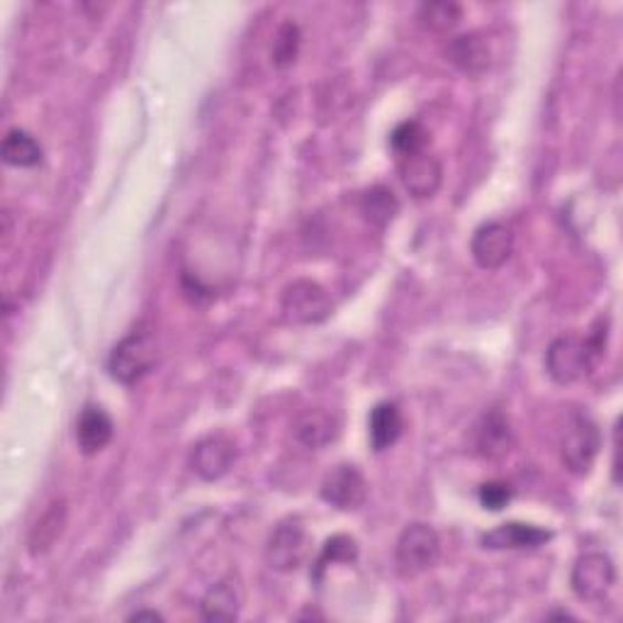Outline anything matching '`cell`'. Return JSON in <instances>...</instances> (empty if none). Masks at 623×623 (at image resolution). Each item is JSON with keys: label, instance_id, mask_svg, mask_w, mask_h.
<instances>
[{"label": "cell", "instance_id": "6da1fadb", "mask_svg": "<svg viewBox=\"0 0 623 623\" xmlns=\"http://www.w3.org/2000/svg\"><path fill=\"white\" fill-rule=\"evenodd\" d=\"M599 449H602V431L587 411H574L560 441L562 463L572 475H587L592 470Z\"/></svg>", "mask_w": 623, "mask_h": 623}, {"label": "cell", "instance_id": "7a4b0ae2", "mask_svg": "<svg viewBox=\"0 0 623 623\" xmlns=\"http://www.w3.org/2000/svg\"><path fill=\"white\" fill-rule=\"evenodd\" d=\"M157 366V344L149 332L127 334L112 348L108 358V370L112 380L122 385H137Z\"/></svg>", "mask_w": 623, "mask_h": 623}, {"label": "cell", "instance_id": "3957f363", "mask_svg": "<svg viewBox=\"0 0 623 623\" xmlns=\"http://www.w3.org/2000/svg\"><path fill=\"white\" fill-rule=\"evenodd\" d=\"M308 556H310V536L308 528H304L298 516L283 519L273 528V534L268 536L264 558L270 570L296 572L300 566H304Z\"/></svg>", "mask_w": 623, "mask_h": 623}, {"label": "cell", "instance_id": "277c9868", "mask_svg": "<svg viewBox=\"0 0 623 623\" xmlns=\"http://www.w3.org/2000/svg\"><path fill=\"white\" fill-rule=\"evenodd\" d=\"M597 354L587 339L560 336L546 351V370L558 385H572L582 380L597 366Z\"/></svg>", "mask_w": 623, "mask_h": 623}, {"label": "cell", "instance_id": "5b68a950", "mask_svg": "<svg viewBox=\"0 0 623 623\" xmlns=\"http://www.w3.org/2000/svg\"><path fill=\"white\" fill-rule=\"evenodd\" d=\"M572 592L587 604H602L616 584V566L606 552H584L570 574Z\"/></svg>", "mask_w": 623, "mask_h": 623}, {"label": "cell", "instance_id": "8992f818", "mask_svg": "<svg viewBox=\"0 0 623 623\" xmlns=\"http://www.w3.org/2000/svg\"><path fill=\"white\" fill-rule=\"evenodd\" d=\"M280 308L286 316L296 324H320L332 314V298L324 286L310 278H298L286 286L280 296Z\"/></svg>", "mask_w": 623, "mask_h": 623}, {"label": "cell", "instance_id": "52a82bcc", "mask_svg": "<svg viewBox=\"0 0 623 623\" xmlns=\"http://www.w3.org/2000/svg\"><path fill=\"white\" fill-rule=\"evenodd\" d=\"M441 538L429 524H409L397 538L395 558L405 574H419L437 566Z\"/></svg>", "mask_w": 623, "mask_h": 623}, {"label": "cell", "instance_id": "ba28073f", "mask_svg": "<svg viewBox=\"0 0 623 623\" xmlns=\"http://www.w3.org/2000/svg\"><path fill=\"white\" fill-rule=\"evenodd\" d=\"M320 495L341 512H356L368 500V482L356 465L341 463L326 473Z\"/></svg>", "mask_w": 623, "mask_h": 623}, {"label": "cell", "instance_id": "9c48e42d", "mask_svg": "<svg viewBox=\"0 0 623 623\" xmlns=\"http://www.w3.org/2000/svg\"><path fill=\"white\" fill-rule=\"evenodd\" d=\"M234 461H237V445H234L232 439L222 437V433L197 441L191 453L193 473L205 482H215L219 477H225L232 470Z\"/></svg>", "mask_w": 623, "mask_h": 623}, {"label": "cell", "instance_id": "30bf717a", "mask_svg": "<svg viewBox=\"0 0 623 623\" xmlns=\"http://www.w3.org/2000/svg\"><path fill=\"white\" fill-rule=\"evenodd\" d=\"M470 254H473V261L482 270L502 268L514 254L512 229L507 225H500V222H487V225H482L473 234V241H470Z\"/></svg>", "mask_w": 623, "mask_h": 623}, {"label": "cell", "instance_id": "8fae6325", "mask_svg": "<svg viewBox=\"0 0 623 623\" xmlns=\"http://www.w3.org/2000/svg\"><path fill=\"white\" fill-rule=\"evenodd\" d=\"M441 175L443 171L439 159L431 157L427 149L419 151V154L399 159V179H402L407 193L417 200H425L437 193Z\"/></svg>", "mask_w": 623, "mask_h": 623}, {"label": "cell", "instance_id": "7c38bea8", "mask_svg": "<svg viewBox=\"0 0 623 623\" xmlns=\"http://www.w3.org/2000/svg\"><path fill=\"white\" fill-rule=\"evenodd\" d=\"M514 445V431L502 409H490L482 415L475 427V449L487 461L504 458Z\"/></svg>", "mask_w": 623, "mask_h": 623}, {"label": "cell", "instance_id": "4fadbf2b", "mask_svg": "<svg viewBox=\"0 0 623 623\" xmlns=\"http://www.w3.org/2000/svg\"><path fill=\"white\" fill-rule=\"evenodd\" d=\"M445 56H449V62L455 68H461L463 74L470 76L485 74L492 64L490 42L482 32H468L451 40L449 46H445Z\"/></svg>", "mask_w": 623, "mask_h": 623}, {"label": "cell", "instance_id": "5bb4252c", "mask_svg": "<svg viewBox=\"0 0 623 623\" xmlns=\"http://www.w3.org/2000/svg\"><path fill=\"white\" fill-rule=\"evenodd\" d=\"M552 538L550 531L534 524H519V522H509V524H502L497 528H492V531L482 534L480 544L482 548H490V550H519V548H538L548 544Z\"/></svg>", "mask_w": 623, "mask_h": 623}, {"label": "cell", "instance_id": "9a60e30c", "mask_svg": "<svg viewBox=\"0 0 623 623\" xmlns=\"http://www.w3.org/2000/svg\"><path fill=\"white\" fill-rule=\"evenodd\" d=\"M112 433H115V425L108 411L98 405H86L76 425L78 449L86 455H96L112 441Z\"/></svg>", "mask_w": 623, "mask_h": 623}, {"label": "cell", "instance_id": "2e32d148", "mask_svg": "<svg viewBox=\"0 0 623 623\" xmlns=\"http://www.w3.org/2000/svg\"><path fill=\"white\" fill-rule=\"evenodd\" d=\"M244 604V594L237 580H219L207 590V594L200 602V614L205 621H232L239 616Z\"/></svg>", "mask_w": 623, "mask_h": 623}, {"label": "cell", "instance_id": "e0dca14e", "mask_svg": "<svg viewBox=\"0 0 623 623\" xmlns=\"http://www.w3.org/2000/svg\"><path fill=\"white\" fill-rule=\"evenodd\" d=\"M402 429H405L402 411H399L395 402H380L373 407L368 419V437L375 453L393 449L399 437H402Z\"/></svg>", "mask_w": 623, "mask_h": 623}, {"label": "cell", "instance_id": "ac0fdd59", "mask_svg": "<svg viewBox=\"0 0 623 623\" xmlns=\"http://www.w3.org/2000/svg\"><path fill=\"white\" fill-rule=\"evenodd\" d=\"M66 516H68L66 502L58 500V502H52L50 509H46L37 519V524L32 526L28 546H30V552L34 558H40V556H44V552H50L56 540L62 538L64 526H66Z\"/></svg>", "mask_w": 623, "mask_h": 623}, {"label": "cell", "instance_id": "d6986e66", "mask_svg": "<svg viewBox=\"0 0 623 623\" xmlns=\"http://www.w3.org/2000/svg\"><path fill=\"white\" fill-rule=\"evenodd\" d=\"M339 433V425L334 415H329L324 409H308L302 411L296 421V437L302 445H308L312 451H320L324 445L332 443Z\"/></svg>", "mask_w": 623, "mask_h": 623}, {"label": "cell", "instance_id": "ffe728a7", "mask_svg": "<svg viewBox=\"0 0 623 623\" xmlns=\"http://www.w3.org/2000/svg\"><path fill=\"white\" fill-rule=\"evenodd\" d=\"M3 161L15 169H34L42 163V147L25 129H10L3 139Z\"/></svg>", "mask_w": 623, "mask_h": 623}, {"label": "cell", "instance_id": "44dd1931", "mask_svg": "<svg viewBox=\"0 0 623 623\" xmlns=\"http://www.w3.org/2000/svg\"><path fill=\"white\" fill-rule=\"evenodd\" d=\"M361 213L366 217L373 227L385 229L399 213V200L390 187L375 185L370 191L363 193L361 197Z\"/></svg>", "mask_w": 623, "mask_h": 623}, {"label": "cell", "instance_id": "7402d4cb", "mask_svg": "<svg viewBox=\"0 0 623 623\" xmlns=\"http://www.w3.org/2000/svg\"><path fill=\"white\" fill-rule=\"evenodd\" d=\"M358 558V544L356 538H351L346 534H336L324 544L320 558L314 560L312 578L320 582L322 574L329 566H336V562H354Z\"/></svg>", "mask_w": 623, "mask_h": 623}, {"label": "cell", "instance_id": "603a6c76", "mask_svg": "<svg viewBox=\"0 0 623 623\" xmlns=\"http://www.w3.org/2000/svg\"><path fill=\"white\" fill-rule=\"evenodd\" d=\"M390 144H393V151L399 159L419 154V151H425L427 144H429V132L421 122L407 120V122L395 127V132L390 135Z\"/></svg>", "mask_w": 623, "mask_h": 623}, {"label": "cell", "instance_id": "cb8c5ba5", "mask_svg": "<svg viewBox=\"0 0 623 623\" xmlns=\"http://www.w3.org/2000/svg\"><path fill=\"white\" fill-rule=\"evenodd\" d=\"M419 20L427 30L445 34L463 20V8L458 3H445V0L443 3H427L419 8Z\"/></svg>", "mask_w": 623, "mask_h": 623}, {"label": "cell", "instance_id": "d4e9b609", "mask_svg": "<svg viewBox=\"0 0 623 623\" xmlns=\"http://www.w3.org/2000/svg\"><path fill=\"white\" fill-rule=\"evenodd\" d=\"M300 42H302V34L296 22H283V25H280L276 32L273 46H270L273 64L278 68H288L296 64L298 54H300Z\"/></svg>", "mask_w": 623, "mask_h": 623}, {"label": "cell", "instance_id": "484cf974", "mask_svg": "<svg viewBox=\"0 0 623 623\" xmlns=\"http://www.w3.org/2000/svg\"><path fill=\"white\" fill-rule=\"evenodd\" d=\"M477 497H480V504H482V507H485V509H490V512H502V509L507 507V504L512 502L514 490L507 485V482L490 480V482H485V485L480 487Z\"/></svg>", "mask_w": 623, "mask_h": 623}, {"label": "cell", "instance_id": "4316f807", "mask_svg": "<svg viewBox=\"0 0 623 623\" xmlns=\"http://www.w3.org/2000/svg\"><path fill=\"white\" fill-rule=\"evenodd\" d=\"M129 621H163V616L159 611H135V614L129 616Z\"/></svg>", "mask_w": 623, "mask_h": 623}]
</instances>
